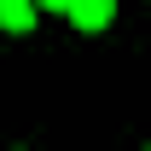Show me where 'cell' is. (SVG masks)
Here are the masks:
<instances>
[{"label":"cell","mask_w":151,"mask_h":151,"mask_svg":"<svg viewBox=\"0 0 151 151\" xmlns=\"http://www.w3.org/2000/svg\"><path fill=\"white\" fill-rule=\"evenodd\" d=\"M41 6H52V12H58V6H64V0H41Z\"/></svg>","instance_id":"3"},{"label":"cell","mask_w":151,"mask_h":151,"mask_svg":"<svg viewBox=\"0 0 151 151\" xmlns=\"http://www.w3.org/2000/svg\"><path fill=\"white\" fill-rule=\"evenodd\" d=\"M0 23L6 29H29L35 23V0H0Z\"/></svg>","instance_id":"2"},{"label":"cell","mask_w":151,"mask_h":151,"mask_svg":"<svg viewBox=\"0 0 151 151\" xmlns=\"http://www.w3.org/2000/svg\"><path fill=\"white\" fill-rule=\"evenodd\" d=\"M58 12H70L76 29H105V23H111V12H116V0H64Z\"/></svg>","instance_id":"1"}]
</instances>
